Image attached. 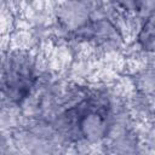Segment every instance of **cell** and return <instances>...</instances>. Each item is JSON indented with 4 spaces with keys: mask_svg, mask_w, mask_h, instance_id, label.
<instances>
[{
    "mask_svg": "<svg viewBox=\"0 0 155 155\" xmlns=\"http://www.w3.org/2000/svg\"><path fill=\"white\" fill-rule=\"evenodd\" d=\"M58 22L68 31L86 33L91 25V13L88 6L82 0H68L58 10Z\"/></svg>",
    "mask_w": 155,
    "mask_h": 155,
    "instance_id": "cell-3",
    "label": "cell"
},
{
    "mask_svg": "<svg viewBox=\"0 0 155 155\" xmlns=\"http://www.w3.org/2000/svg\"><path fill=\"white\" fill-rule=\"evenodd\" d=\"M137 42L144 51L155 53V13L147 16L138 30Z\"/></svg>",
    "mask_w": 155,
    "mask_h": 155,
    "instance_id": "cell-4",
    "label": "cell"
},
{
    "mask_svg": "<svg viewBox=\"0 0 155 155\" xmlns=\"http://www.w3.org/2000/svg\"><path fill=\"white\" fill-rule=\"evenodd\" d=\"M64 125L78 139L97 142L104 138L110 126V104L101 96H90L69 108Z\"/></svg>",
    "mask_w": 155,
    "mask_h": 155,
    "instance_id": "cell-1",
    "label": "cell"
},
{
    "mask_svg": "<svg viewBox=\"0 0 155 155\" xmlns=\"http://www.w3.org/2000/svg\"><path fill=\"white\" fill-rule=\"evenodd\" d=\"M36 79L35 67L28 57L22 54L8 57L2 68L4 97L13 104H21L30 94Z\"/></svg>",
    "mask_w": 155,
    "mask_h": 155,
    "instance_id": "cell-2",
    "label": "cell"
},
{
    "mask_svg": "<svg viewBox=\"0 0 155 155\" xmlns=\"http://www.w3.org/2000/svg\"><path fill=\"white\" fill-rule=\"evenodd\" d=\"M116 6L128 13L151 15L155 11V0H114Z\"/></svg>",
    "mask_w": 155,
    "mask_h": 155,
    "instance_id": "cell-5",
    "label": "cell"
}]
</instances>
